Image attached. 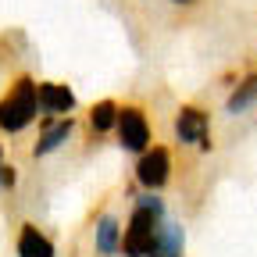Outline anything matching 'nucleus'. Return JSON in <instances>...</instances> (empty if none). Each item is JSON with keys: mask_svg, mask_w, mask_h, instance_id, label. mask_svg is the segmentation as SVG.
<instances>
[{"mask_svg": "<svg viewBox=\"0 0 257 257\" xmlns=\"http://www.w3.org/2000/svg\"><path fill=\"white\" fill-rule=\"evenodd\" d=\"M118 111H121V104H114V100H100V104H93V107H89V128H93L96 136L111 133V128L118 125Z\"/></svg>", "mask_w": 257, "mask_h": 257, "instance_id": "obj_10", "label": "nucleus"}, {"mask_svg": "<svg viewBox=\"0 0 257 257\" xmlns=\"http://www.w3.org/2000/svg\"><path fill=\"white\" fill-rule=\"evenodd\" d=\"M161 257H182V229L175 221L161 218V229H157V250Z\"/></svg>", "mask_w": 257, "mask_h": 257, "instance_id": "obj_9", "label": "nucleus"}, {"mask_svg": "<svg viewBox=\"0 0 257 257\" xmlns=\"http://www.w3.org/2000/svg\"><path fill=\"white\" fill-rule=\"evenodd\" d=\"M36 111H40V82L32 75H18L11 82V89L0 96V133H22L36 121Z\"/></svg>", "mask_w": 257, "mask_h": 257, "instance_id": "obj_1", "label": "nucleus"}, {"mask_svg": "<svg viewBox=\"0 0 257 257\" xmlns=\"http://www.w3.org/2000/svg\"><path fill=\"white\" fill-rule=\"evenodd\" d=\"M121 225L114 218H104L100 225H96V250L100 253H121Z\"/></svg>", "mask_w": 257, "mask_h": 257, "instance_id": "obj_11", "label": "nucleus"}, {"mask_svg": "<svg viewBox=\"0 0 257 257\" xmlns=\"http://www.w3.org/2000/svg\"><path fill=\"white\" fill-rule=\"evenodd\" d=\"M0 186H8V189L15 186V168H11V165H4V168H0Z\"/></svg>", "mask_w": 257, "mask_h": 257, "instance_id": "obj_12", "label": "nucleus"}, {"mask_svg": "<svg viewBox=\"0 0 257 257\" xmlns=\"http://www.w3.org/2000/svg\"><path fill=\"white\" fill-rule=\"evenodd\" d=\"M0 168H4V147H0Z\"/></svg>", "mask_w": 257, "mask_h": 257, "instance_id": "obj_13", "label": "nucleus"}, {"mask_svg": "<svg viewBox=\"0 0 257 257\" xmlns=\"http://www.w3.org/2000/svg\"><path fill=\"white\" fill-rule=\"evenodd\" d=\"M175 136H179V143H197L204 154L211 150V118H207V111L204 107H197V104H186V107H179V114H175Z\"/></svg>", "mask_w": 257, "mask_h": 257, "instance_id": "obj_4", "label": "nucleus"}, {"mask_svg": "<svg viewBox=\"0 0 257 257\" xmlns=\"http://www.w3.org/2000/svg\"><path fill=\"white\" fill-rule=\"evenodd\" d=\"M72 128H75L72 114H61V118H50V114H47V121H43V128H40V143L32 147V157H47V154H54L64 140L72 136Z\"/></svg>", "mask_w": 257, "mask_h": 257, "instance_id": "obj_5", "label": "nucleus"}, {"mask_svg": "<svg viewBox=\"0 0 257 257\" xmlns=\"http://www.w3.org/2000/svg\"><path fill=\"white\" fill-rule=\"evenodd\" d=\"M40 111L50 118L72 114L75 111V93L64 82H40Z\"/></svg>", "mask_w": 257, "mask_h": 257, "instance_id": "obj_6", "label": "nucleus"}, {"mask_svg": "<svg viewBox=\"0 0 257 257\" xmlns=\"http://www.w3.org/2000/svg\"><path fill=\"white\" fill-rule=\"evenodd\" d=\"M250 104H257V72H250L246 79L236 82V89L229 96V104H225V111H229V114H243Z\"/></svg>", "mask_w": 257, "mask_h": 257, "instance_id": "obj_8", "label": "nucleus"}, {"mask_svg": "<svg viewBox=\"0 0 257 257\" xmlns=\"http://www.w3.org/2000/svg\"><path fill=\"white\" fill-rule=\"evenodd\" d=\"M15 250H18V257H57V246H54L32 221H22Z\"/></svg>", "mask_w": 257, "mask_h": 257, "instance_id": "obj_7", "label": "nucleus"}, {"mask_svg": "<svg viewBox=\"0 0 257 257\" xmlns=\"http://www.w3.org/2000/svg\"><path fill=\"white\" fill-rule=\"evenodd\" d=\"M168 179H172V150L161 147V143H154V147L143 150L140 161H136V182L154 193V189L165 186Z\"/></svg>", "mask_w": 257, "mask_h": 257, "instance_id": "obj_3", "label": "nucleus"}, {"mask_svg": "<svg viewBox=\"0 0 257 257\" xmlns=\"http://www.w3.org/2000/svg\"><path fill=\"white\" fill-rule=\"evenodd\" d=\"M175 4H193V0H175Z\"/></svg>", "mask_w": 257, "mask_h": 257, "instance_id": "obj_14", "label": "nucleus"}, {"mask_svg": "<svg viewBox=\"0 0 257 257\" xmlns=\"http://www.w3.org/2000/svg\"><path fill=\"white\" fill-rule=\"evenodd\" d=\"M114 136H118V143H121V150H128V154H143V150H150L154 143V133H150V121H147V111L143 107H136V104H121V111H118V125H114Z\"/></svg>", "mask_w": 257, "mask_h": 257, "instance_id": "obj_2", "label": "nucleus"}]
</instances>
